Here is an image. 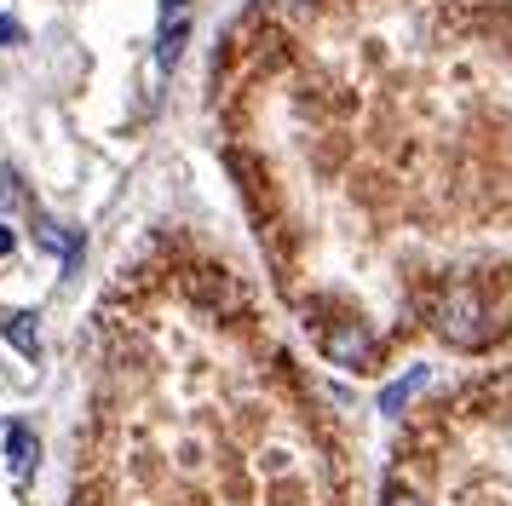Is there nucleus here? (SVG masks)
I'll use <instances>...</instances> for the list:
<instances>
[{"label":"nucleus","mask_w":512,"mask_h":506,"mask_svg":"<svg viewBox=\"0 0 512 506\" xmlns=\"http://www.w3.org/2000/svg\"><path fill=\"white\" fill-rule=\"evenodd\" d=\"M386 506H420L415 495H386Z\"/></svg>","instance_id":"6e6552de"},{"label":"nucleus","mask_w":512,"mask_h":506,"mask_svg":"<svg viewBox=\"0 0 512 506\" xmlns=\"http://www.w3.org/2000/svg\"><path fill=\"white\" fill-rule=\"evenodd\" d=\"M12 248H18V236H12V225H0V259H6Z\"/></svg>","instance_id":"0eeeda50"},{"label":"nucleus","mask_w":512,"mask_h":506,"mask_svg":"<svg viewBox=\"0 0 512 506\" xmlns=\"http://www.w3.org/2000/svg\"><path fill=\"white\" fill-rule=\"evenodd\" d=\"M323 357L334 368H374V334L363 322H328L323 328Z\"/></svg>","instance_id":"f03ea898"},{"label":"nucleus","mask_w":512,"mask_h":506,"mask_svg":"<svg viewBox=\"0 0 512 506\" xmlns=\"http://www.w3.org/2000/svg\"><path fill=\"white\" fill-rule=\"evenodd\" d=\"M420 386H426V368H409L403 380H392V386L380 391V409H386V414H397V409H403V403H409V397H415Z\"/></svg>","instance_id":"39448f33"},{"label":"nucleus","mask_w":512,"mask_h":506,"mask_svg":"<svg viewBox=\"0 0 512 506\" xmlns=\"http://www.w3.org/2000/svg\"><path fill=\"white\" fill-rule=\"evenodd\" d=\"M18 41H24V23L12 12H0V46H18Z\"/></svg>","instance_id":"423d86ee"},{"label":"nucleus","mask_w":512,"mask_h":506,"mask_svg":"<svg viewBox=\"0 0 512 506\" xmlns=\"http://www.w3.org/2000/svg\"><path fill=\"white\" fill-rule=\"evenodd\" d=\"M35 460H41V443H35V432H29L24 420H12V426H6V466H12V478L29 483Z\"/></svg>","instance_id":"7ed1b4c3"},{"label":"nucleus","mask_w":512,"mask_h":506,"mask_svg":"<svg viewBox=\"0 0 512 506\" xmlns=\"http://www.w3.org/2000/svg\"><path fill=\"white\" fill-rule=\"evenodd\" d=\"M438 334L449 345H461V351H478V345H489L495 322H489L484 299L472 294V288H449V299L438 305Z\"/></svg>","instance_id":"f257e3e1"},{"label":"nucleus","mask_w":512,"mask_h":506,"mask_svg":"<svg viewBox=\"0 0 512 506\" xmlns=\"http://www.w3.org/2000/svg\"><path fill=\"white\" fill-rule=\"evenodd\" d=\"M0 334H6V340L18 345V351H24L29 363L41 357V340H35V317H29V311H18V317H6V322H0Z\"/></svg>","instance_id":"20e7f679"}]
</instances>
